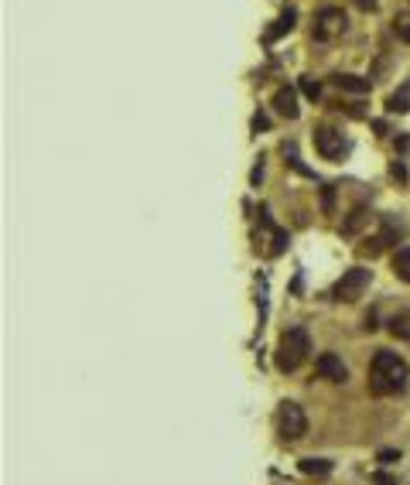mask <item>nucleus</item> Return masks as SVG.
I'll return each mask as SVG.
<instances>
[{"label":"nucleus","mask_w":410,"mask_h":485,"mask_svg":"<svg viewBox=\"0 0 410 485\" xmlns=\"http://www.w3.org/2000/svg\"><path fill=\"white\" fill-rule=\"evenodd\" d=\"M410 383V366L397 355V352L380 349L370 363V389L376 396H390V393H400L407 389Z\"/></svg>","instance_id":"obj_1"},{"label":"nucleus","mask_w":410,"mask_h":485,"mask_svg":"<svg viewBox=\"0 0 410 485\" xmlns=\"http://www.w3.org/2000/svg\"><path fill=\"white\" fill-rule=\"evenodd\" d=\"M308 352H312L308 329L294 325V329H287L280 335V342H277V369H280V372H294V369L308 359Z\"/></svg>","instance_id":"obj_2"},{"label":"nucleus","mask_w":410,"mask_h":485,"mask_svg":"<svg viewBox=\"0 0 410 485\" xmlns=\"http://www.w3.org/2000/svg\"><path fill=\"white\" fill-rule=\"evenodd\" d=\"M277 430H280L284 441H301L308 434V417H304V410L297 407L294 400H284L277 407Z\"/></svg>","instance_id":"obj_3"},{"label":"nucleus","mask_w":410,"mask_h":485,"mask_svg":"<svg viewBox=\"0 0 410 485\" xmlns=\"http://www.w3.org/2000/svg\"><path fill=\"white\" fill-rule=\"evenodd\" d=\"M370 280H372V270H366V267H352V270H346L342 277H338V284L332 287V297L335 301L352 304V301H359V297L366 294Z\"/></svg>","instance_id":"obj_4"},{"label":"nucleus","mask_w":410,"mask_h":485,"mask_svg":"<svg viewBox=\"0 0 410 485\" xmlns=\"http://www.w3.org/2000/svg\"><path fill=\"white\" fill-rule=\"evenodd\" d=\"M346 28H349V18H346V11L342 7H321L318 14H314V41H332L338 35H346Z\"/></svg>","instance_id":"obj_5"},{"label":"nucleus","mask_w":410,"mask_h":485,"mask_svg":"<svg viewBox=\"0 0 410 485\" xmlns=\"http://www.w3.org/2000/svg\"><path fill=\"white\" fill-rule=\"evenodd\" d=\"M404 236H407V226H404L400 219H393V215H383V229H380L376 236H370L359 250L370 253V256H376V253H383L387 246H393L397 239H404Z\"/></svg>","instance_id":"obj_6"},{"label":"nucleus","mask_w":410,"mask_h":485,"mask_svg":"<svg viewBox=\"0 0 410 485\" xmlns=\"http://www.w3.org/2000/svg\"><path fill=\"white\" fill-rule=\"evenodd\" d=\"M314 147H318V154L325 157V161H342L346 157V137L332 130V127H318L314 130Z\"/></svg>","instance_id":"obj_7"},{"label":"nucleus","mask_w":410,"mask_h":485,"mask_svg":"<svg viewBox=\"0 0 410 485\" xmlns=\"http://www.w3.org/2000/svg\"><path fill=\"white\" fill-rule=\"evenodd\" d=\"M314 369H318V376H321V380H329V383H346V376H349L346 363H342L335 352H321V355H318V363H314Z\"/></svg>","instance_id":"obj_8"},{"label":"nucleus","mask_w":410,"mask_h":485,"mask_svg":"<svg viewBox=\"0 0 410 485\" xmlns=\"http://www.w3.org/2000/svg\"><path fill=\"white\" fill-rule=\"evenodd\" d=\"M273 110L280 113V117L287 120H297V93H294V86H277V93H273Z\"/></svg>","instance_id":"obj_9"},{"label":"nucleus","mask_w":410,"mask_h":485,"mask_svg":"<svg viewBox=\"0 0 410 485\" xmlns=\"http://www.w3.org/2000/svg\"><path fill=\"white\" fill-rule=\"evenodd\" d=\"M332 82L338 86V89H346V93H355V96L370 93V79L352 76V72H338V76H332Z\"/></svg>","instance_id":"obj_10"},{"label":"nucleus","mask_w":410,"mask_h":485,"mask_svg":"<svg viewBox=\"0 0 410 485\" xmlns=\"http://www.w3.org/2000/svg\"><path fill=\"white\" fill-rule=\"evenodd\" d=\"M387 110L390 113H410V82H400L387 96Z\"/></svg>","instance_id":"obj_11"},{"label":"nucleus","mask_w":410,"mask_h":485,"mask_svg":"<svg viewBox=\"0 0 410 485\" xmlns=\"http://www.w3.org/2000/svg\"><path fill=\"white\" fill-rule=\"evenodd\" d=\"M294 18H297V14H294V7H287V11L280 14V18L273 21V28H271V31H267V41H277V38H280V35H287V31H291V28H294Z\"/></svg>","instance_id":"obj_12"},{"label":"nucleus","mask_w":410,"mask_h":485,"mask_svg":"<svg viewBox=\"0 0 410 485\" xmlns=\"http://www.w3.org/2000/svg\"><path fill=\"white\" fill-rule=\"evenodd\" d=\"M301 472H304V475H314V479H325V475H332V462H325V458H304V462H301Z\"/></svg>","instance_id":"obj_13"},{"label":"nucleus","mask_w":410,"mask_h":485,"mask_svg":"<svg viewBox=\"0 0 410 485\" xmlns=\"http://www.w3.org/2000/svg\"><path fill=\"white\" fill-rule=\"evenodd\" d=\"M393 273H397L404 284H410V246L393 253Z\"/></svg>","instance_id":"obj_14"},{"label":"nucleus","mask_w":410,"mask_h":485,"mask_svg":"<svg viewBox=\"0 0 410 485\" xmlns=\"http://www.w3.org/2000/svg\"><path fill=\"white\" fill-rule=\"evenodd\" d=\"M366 219H370V212H366V209L359 205V209H355V212H352L349 219H346V226H342V233H346V236H355V229H359V226H363Z\"/></svg>","instance_id":"obj_15"},{"label":"nucleus","mask_w":410,"mask_h":485,"mask_svg":"<svg viewBox=\"0 0 410 485\" xmlns=\"http://www.w3.org/2000/svg\"><path fill=\"white\" fill-rule=\"evenodd\" d=\"M301 93L308 99H318V93H321V86H318V79L312 76H301Z\"/></svg>","instance_id":"obj_16"},{"label":"nucleus","mask_w":410,"mask_h":485,"mask_svg":"<svg viewBox=\"0 0 410 485\" xmlns=\"http://www.w3.org/2000/svg\"><path fill=\"white\" fill-rule=\"evenodd\" d=\"M393 31H397V38L400 41H407L410 45V18H397L393 21Z\"/></svg>","instance_id":"obj_17"},{"label":"nucleus","mask_w":410,"mask_h":485,"mask_svg":"<svg viewBox=\"0 0 410 485\" xmlns=\"http://www.w3.org/2000/svg\"><path fill=\"white\" fill-rule=\"evenodd\" d=\"M390 331H393V335H400V338H407V342H410V329H407V321H390Z\"/></svg>","instance_id":"obj_18"},{"label":"nucleus","mask_w":410,"mask_h":485,"mask_svg":"<svg viewBox=\"0 0 410 485\" xmlns=\"http://www.w3.org/2000/svg\"><path fill=\"white\" fill-rule=\"evenodd\" d=\"M390 175L397 178V181H404V178H407V168H404L400 161H393V164H390Z\"/></svg>","instance_id":"obj_19"},{"label":"nucleus","mask_w":410,"mask_h":485,"mask_svg":"<svg viewBox=\"0 0 410 485\" xmlns=\"http://www.w3.org/2000/svg\"><path fill=\"white\" fill-rule=\"evenodd\" d=\"M267 127H271V120L263 117V113H256V117H254V130H267Z\"/></svg>","instance_id":"obj_20"},{"label":"nucleus","mask_w":410,"mask_h":485,"mask_svg":"<svg viewBox=\"0 0 410 485\" xmlns=\"http://www.w3.org/2000/svg\"><path fill=\"white\" fill-rule=\"evenodd\" d=\"M397 458H400V451H380V462H383V465H390Z\"/></svg>","instance_id":"obj_21"},{"label":"nucleus","mask_w":410,"mask_h":485,"mask_svg":"<svg viewBox=\"0 0 410 485\" xmlns=\"http://www.w3.org/2000/svg\"><path fill=\"white\" fill-rule=\"evenodd\" d=\"M355 7H363V11H376V0H352Z\"/></svg>","instance_id":"obj_22"}]
</instances>
